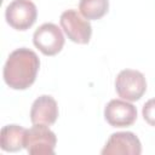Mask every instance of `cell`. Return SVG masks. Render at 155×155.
Masks as SVG:
<instances>
[{
    "label": "cell",
    "instance_id": "1",
    "mask_svg": "<svg viewBox=\"0 0 155 155\" xmlns=\"http://www.w3.org/2000/svg\"><path fill=\"white\" fill-rule=\"evenodd\" d=\"M40 68L38 54L27 47H19L10 53L4 65V80L13 90H25L30 87Z\"/></svg>",
    "mask_w": 155,
    "mask_h": 155
},
{
    "label": "cell",
    "instance_id": "2",
    "mask_svg": "<svg viewBox=\"0 0 155 155\" xmlns=\"http://www.w3.org/2000/svg\"><path fill=\"white\" fill-rule=\"evenodd\" d=\"M57 137L46 125H34L25 132L24 148L31 155H53Z\"/></svg>",
    "mask_w": 155,
    "mask_h": 155
},
{
    "label": "cell",
    "instance_id": "3",
    "mask_svg": "<svg viewBox=\"0 0 155 155\" xmlns=\"http://www.w3.org/2000/svg\"><path fill=\"white\" fill-rule=\"evenodd\" d=\"M116 93L125 101H138L147 91V81L144 75L133 69L121 70L115 80Z\"/></svg>",
    "mask_w": 155,
    "mask_h": 155
},
{
    "label": "cell",
    "instance_id": "4",
    "mask_svg": "<svg viewBox=\"0 0 155 155\" xmlns=\"http://www.w3.org/2000/svg\"><path fill=\"white\" fill-rule=\"evenodd\" d=\"M36 17V6L30 0H12L5 10L6 22L17 30L29 29L35 23Z\"/></svg>",
    "mask_w": 155,
    "mask_h": 155
},
{
    "label": "cell",
    "instance_id": "5",
    "mask_svg": "<svg viewBox=\"0 0 155 155\" xmlns=\"http://www.w3.org/2000/svg\"><path fill=\"white\" fill-rule=\"evenodd\" d=\"M61 27L68 39L76 44H87L92 35V27L88 19L81 17L76 10H65L59 18Z\"/></svg>",
    "mask_w": 155,
    "mask_h": 155
},
{
    "label": "cell",
    "instance_id": "6",
    "mask_svg": "<svg viewBox=\"0 0 155 155\" xmlns=\"http://www.w3.org/2000/svg\"><path fill=\"white\" fill-rule=\"evenodd\" d=\"M33 42L45 56H54L63 48L64 36L54 23H44L34 31Z\"/></svg>",
    "mask_w": 155,
    "mask_h": 155
},
{
    "label": "cell",
    "instance_id": "7",
    "mask_svg": "<svg viewBox=\"0 0 155 155\" xmlns=\"http://www.w3.org/2000/svg\"><path fill=\"white\" fill-rule=\"evenodd\" d=\"M104 117L113 127H127L137 119L136 107L122 99H111L104 108Z\"/></svg>",
    "mask_w": 155,
    "mask_h": 155
},
{
    "label": "cell",
    "instance_id": "8",
    "mask_svg": "<svg viewBox=\"0 0 155 155\" xmlns=\"http://www.w3.org/2000/svg\"><path fill=\"white\" fill-rule=\"evenodd\" d=\"M142 153V144L139 138L133 132H116L113 133L102 149L103 155H139Z\"/></svg>",
    "mask_w": 155,
    "mask_h": 155
},
{
    "label": "cell",
    "instance_id": "9",
    "mask_svg": "<svg viewBox=\"0 0 155 155\" xmlns=\"http://www.w3.org/2000/svg\"><path fill=\"white\" fill-rule=\"evenodd\" d=\"M58 117V105L53 97L42 94L38 97L30 109V120L33 125L51 126Z\"/></svg>",
    "mask_w": 155,
    "mask_h": 155
},
{
    "label": "cell",
    "instance_id": "10",
    "mask_svg": "<svg viewBox=\"0 0 155 155\" xmlns=\"http://www.w3.org/2000/svg\"><path fill=\"white\" fill-rule=\"evenodd\" d=\"M27 130L19 125H6L0 132V145L4 151H18L24 148Z\"/></svg>",
    "mask_w": 155,
    "mask_h": 155
},
{
    "label": "cell",
    "instance_id": "11",
    "mask_svg": "<svg viewBox=\"0 0 155 155\" xmlns=\"http://www.w3.org/2000/svg\"><path fill=\"white\" fill-rule=\"evenodd\" d=\"M109 8V0H80L79 11L86 19H99Z\"/></svg>",
    "mask_w": 155,
    "mask_h": 155
},
{
    "label": "cell",
    "instance_id": "12",
    "mask_svg": "<svg viewBox=\"0 0 155 155\" xmlns=\"http://www.w3.org/2000/svg\"><path fill=\"white\" fill-rule=\"evenodd\" d=\"M142 114H143L144 120L149 125L155 127V98H151L148 102H145L142 109Z\"/></svg>",
    "mask_w": 155,
    "mask_h": 155
}]
</instances>
